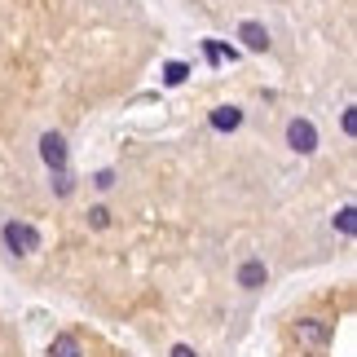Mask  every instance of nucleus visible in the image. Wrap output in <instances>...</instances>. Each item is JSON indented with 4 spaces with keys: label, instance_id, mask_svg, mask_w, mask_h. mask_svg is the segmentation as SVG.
Masks as SVG:
<instances>
[{
    "label": "nucleus",
    "instance_id": "obj_1",
    "mask_svg": "<svg viewBox=\"0 0 357 357\" xmlns=\"http://www.w3.org/2000/svg\"><path fill=\"white\" fill-rule=\"evenodd\" d=\"M291 335L300 340L305 349H313V353H322L326 344H331V335H335V326L326 322V318H300L296 326H291Z\"/></svg>",
    "mask_w": 357,
    "mask_h": 357
},
{
    "label": "nucleus",
    "instance_id": "obj_2",
    "mask_svg": "<svg viewBox=\"0 0 357 357\" xmlns=\"http://www.w3.org/2000/svg\"><path fill=\"white\" fill-rule=\"evenodd\" d=\"M0 238H5V247H9L13 256H31V252H40V234H36V225H26V221H5Z\"/></svg>",
    "mask_w": 357,
    "mask_h": 357
},
{
    "label": "nucleus",
    "instance_id": "obj_3",
    "mask_svg": "<svg viewBox=\"0 0 357 357\" xmlns=\"http://www.w3.org/2000/svg\"><path fill=\"white\" fill-rule=\"evenodd\" d=\"M287 146H291L296 155H313V150H318V128H313L309 119H291L287 123Z\"/></svg>",
    "mask_w": 357,
    "mask_h": 357
},
{
    "label": "nucleus",
    "instance_id": "obj_4",
    "mask_svg": "<svg viewBox=\"0 0 357 357\" xmlns=\"http://www.w3.org/2000/svg\"><path fill=\"white\" fill-rule=\"evenodd\" d=\"M40 159L49 172H66V137L62 132H45L40 137Z\"/></svg>",
    "mask_w": 357,
    "mask_h": 357
},
{
    "label": "nucleus",
    "instance_id": "obj_5",
    "mask_svg": "<svg viewBox=\"0 0 357 357\" xmlns=\"http://www.w3.org/2000/svg\"><path fill=\"white\" fill-rule=\"evenodd\" d=\"M238 40H243V45L252 49V53H265V49H269V31H265V22H252V18L238 26Z\"/></svg>",
    "mask_w": 357,
    "mask_h": 357
},
{
    "label": "nucleus",
    "instance_id": "obj_6",
    "mask_svg": "<svg viewBox=\"0 0 357 357\" xmlns=\"http://www.w3.org/2000/svg\"><path fill=\"white\" fill-rule=\"evenodd\" d=\"M49 357H84V344H79V335L62 331V335H53V344H49Z\"/></svg>",
    "mask_w": 357,
    "mask_h": 357
},
{
    "label": "nucleus",
    "instance_id": "obj_7",
    "mask_svg": "<svg viewBox=\"0 0 357 357\" xmlns=\"http://www.w3.org/2000/svg\"><path fill=\"white\" fill-rule=\"evenodd\" d=\"M265 278H269V269L260 265V260H243V269H238V287L256 291V287H265Z\"/></svg>",
    "mask_w": 357,
    "mask_h": 357
},
{
    "label": "nucleus",
    "instance_id": "obj_8",
    "mask_svg": "<svg viewBox=\"0 0 357 357\" xmlns=\"http://www.w3.org/2000/svg\"><path fill=\"white\" fill-rule=\"evenodd\" d=\"M238 123H243V111H238V106H216V111H212V128H216V132H234Z\"/></svg>",
    "mask_w": 357,
    "mask_h": 357
},
{
    "label": "nucleus",
    "instance_id": "obj_9",
    "mask_svg": "<svg viewBox=\"0 0 357 357\" xmlns=\"http://www.w3.org/2000/svg\"><path fill=\"white\" fill-rule=\"evenodd\" d=\"M203 53H208V62H238V49L221 45V40H203Z\"/></svg>",
    "mask_w": 357,
    "mask_h": 357
},
{
    "label": "nucleus",
    "instance_id": "obj_10",
    "mask_svg": "<svg viewBox=\"0 0 357 357\" xmlns=\"http://www.w3.org/2000/svg\"><path fill=\"white\" fill-rule=\"evenodd\" d=\"M185 75H190V66L185 62H168V66H163V84H185Z\"/></svg>",
    "mask_w": 357,
    "mask_h": 357
},
{
    "label": "nucleus",
    "instance_id": "obj_11",
    "mask_svg": "<svg viewBox=\"0 0 357 357\" xmlns=\"http://www.w3.org/2000/svg\"><path fill=\"white\" fill-rule=\"evenodd\" d=\"M335 229H340V234H353V229H357V212L353 208H340L335 212Z\"/></svg>",
    "mask_w": 357,
    "mask_h": 357
},
{
    "label": "nucleus",
    "instance_id": "obj_12",
    "mask_svg": "<svg viewBox=\"0 0 357 357\" xmlns=\"http://www.w3.org/2000/svg\"><path fill=\"white\" fill-rule=\"evenodd\" d=\"M53 190H58V195L66 199V195L75 190V176H71V172H53Z\"/></svg>",
    "mask_w": 357,
    "mask_h": 357
},
{
    "label": "nucleus",
    "instance_id": "obj_13",
    "mask_svg": "<svg viewBox=\"0 0 357 357\" xmlns=\"http://www.w3.org/2000/svg\"><path fill=\"white\" fill-rule=\"evenodd\" d=\"M89 225L93 229H106V225H111V212H106V208H93L89 212Z\"/></svg>",
    "mask_w": 357,
    "mask_h": 357
},
{
    "label": "nucleus",
    "instance_id": "obj_14",
    "mask_svg": "<svg viewBox=\"0 0 357 357\" xmlns=\"http://www.w3.org/2000/svg\"><path fill=\"white\" fill-rule=\"evenodd\" d=\"M93 185H98V190H111V185H115V172H111V168H102L98 176H93Z\"/></svg>",
    "mask_w": 357,
    "mask_h": 357
},
{
    "label": "nucleus",
    "instance_id": "obj_15",
    "mask_svg": "<svg viewBox=\"0 0 357 357\" xmlns=\"http://www.w3.org/2000/svg\"><path fill=\"white\" fill-rule=\"evenodd\" d=\"M340 123H344V132H349V137L357 132V115H353V106H349V111H344V119H340Z\"/></svg>",
    "mask_w": 357,
    "mask_h": 357
},
{
    "label": "nucleus",
    "instance_id": "obj_16",
    "mask_svg": "<svg viewBox=\"0 0 357 357\" xmlns=\"http://www.w3.org/2000/svg\"><path fill=\"white\" fill-rule=\"evenodd\" d=\"M168 357H199V353L190 349V344H172V353H168Z\"/></svg>",
    "mask_w": 357,
    "mask_h": 357
},
{
    "label": "nucleus",
    "instance_id": "obj_17",
    "mask_svg": "<svg viewBox=\"0 0 357 357\" xmlns=\"http://www.w3.org/2000/svg\"><path fill=\"white\" fill-rule=\"evenodd\" d=\"M309 357H322V353H309Z\"/></svg>",
    "mask_w": 357,
    "mask_h": 357
}]
</instances>
